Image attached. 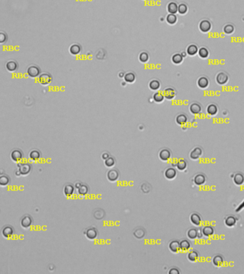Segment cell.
Segmentation results:
<instances>
[{
  "mask_svg": "<svg viewBox=\"0 0 244 274\" xmlns=\"http://www.w3.org/2000/svg\"><path fill=\"white\" fill-rule=\"evenodd\" d=\"M202 236H203V234H202L201 230H198V238H201Z\"/></svg>",
  "mask_w": 244,
  "mask_h": 274,
  "instance_id": "51",
  "label": "cell"
},
{
  "mask_svg": "<svg viewBox=\"0 0 244 274\" xmlns=\"http://www.w3.org/2000/svg\"><path fill=\"white\" fill-rule=\"evenodd\" d=\"M74 187L71 184H67L64 187V193L67 197L72 196L74 193Z\"/></svg>",
  "mask_w": 244,
  "mask_h": 274,
  "instance_id": "22",
  "label": "cell"
},
{
  "mask_svg": "<svg viewBox=\"0 0 244 274\" xmlns=\"http://www.w3.org/2000/svg\"><path fill=\"white\" fill-rule=\"evenodd\" d=\"M228 74L223 71L219 72L216 76V82L219 85H224L228 82Z\"/></svg>",
  "mask_w": 244,
  "mask_h": 274,
  "instance_id": "5",
  "label": "cell"
},
{
  "mask_svg": "<svg viewBox=\"0 0 244 274\" xmlns=\"http://www.w3.org/2000/svg\"><path fill=\"white\" fill-rule=\"evenodd\" d=\"M203 154L201 147H195L190 153V158L192 160H198Z\"/></svg>",
  "mask_w": 244,
  "mask_h": 274,
  "instance_id": "12",
  "label": "cell"
},
{
  "mask_svg": "<svg viewBox=\"0 0 244 274\" xmlns=\"http://www.w3.org/2000/svg\"><path fill=\"white\" fill-rule=\"evenodd\" d=\"M187 258H188L189 261L194 263L199 260V254L196 251L193 250V251H191L189 252L188 255H187Z\"/></svg>",
  "mask_w": 244,
  "mask_h": 274,
  "instance_id": "23",
  "label": "cell"
},
{
  "mask_svg": "<svg viewBox=\"0 0 244 274\" xmlns=\"http://www.w3.org/2000/svg\"><path fill=\"white\" fill-rule=\"evenodd\" d=\"M188 12V6L186 4L181 3L178 6V12L180 14H185Z\"/></svg>",
  "mask_w": 244,
  "mask_h": 274,
  "instance_id": "45",
  "label": "cell"
},
{
  "mask_svg": "<svg viewBox=\"0 0 244 274\" xmlns=\"http://www.w3.org/2000/svg\"><path fill=\"white\" fill-rule=\"evenodd\" d=\"M126 84V82L125 81H124V82H121V85H123L124 86H125Z\"/></svg>",
  "mask_w": 244,
  "mask_h": 274,
  "instance_id": "54",
  "label": "cell"
},
{
  "mask_svg": "<svg viewBox=\"0 0 244 274\" xmlns=\"http://www.w3.org/2000/svg\"><path fill=\"white\" fill-rule=\"evenodd\" d=\"M234 182L235 184L241 186L244 183V175L241 173H237L234 177Z\"/></svg>",
  "mask_w": 244,
  "mask_h": 274,
  "instance_id": "28",
  "label": "cell"
},
{
  "mask_svg": "<svg viewBox=\"0 0 244 274\" xmlns=\"http://www.w3.org/2000/svg\"><path fill=\"white\" fill-rule=\"evenodd\" d=\"M176 175H177V171L174 168H168L167 169H166L165 172H164V176L166 177V179H169V180H173L176 178Z\"/></svg>",
  "mask_w": 244,
  "mask_h": 274,
  "instance_id": "14",
  "label": "cell"
},
{
  "mask_svg": "<svg viewBox=\"0 0 244 274\" xmlns=\"http://www.w3.org/2000/svg\"><path fill=\"white\" fill-rule=\"evenodd\" d=\"M27 74L30 78L35 79L36 77H39V76L41 74V69L36 65H32L28 67Z\"/></svg>",
  "mask_w": 244,
  "mask_h": 274,
  "instance_id": "3",
  "label": "cell"
},
{
  "mask_svg": "<svg viewBox=\"0 0 244 274\" xmlns=\"http://www.w3.org/2000/svg\"><path fill=\"white\" fill-rule=\"evenodd\" d=\"M189 110H190V112L192 114L198 115V114H200L201 113L202 107L199 104L193 103L191 104L190 107H189Z\"/></svg>",
  "mask_w": 244,
  "mask_h": 274,
  "instance_id": "19",
  "label": "cell"
},
{
  "mask_svg": "<svg viewBox=\"0 0 244 274\" xmlns=\"http://www.w3.org/2000/svg\"><path fill=\"white\" fill-rule=\"evenodd\" d=\"M6 69L10 71V72H15V71L18 70L19 65L16 61L14 60H10L6 62L5 65Z\"/></svg>",
  "mask_w": 244,
  "mask_h": 274,
  "instance_id": "10",
  "label": "cell"
},
{
  "mask_svg": "<svg viewBox=\"0 0 244 274\" xmlns=\"http://www.w3.org/2000/svg\"><path fill=\"white\" fill-rule=\"evenodd\" d=\"M85 236L89 240H94L98 236V232L95 228H90L84 233Z\"/></svg>",
  "mask_w": 244,
  "mask_h": 274,
  "instance_id": "15",
  "label": "cell"
},
{
  "mask_svg": "<svg viewBox=\"0 0 244 274\" xmlns=\"http://www.w3.org/2000/svg\"><path fill=\"white\" fill-rule=\"evenodd\" d=\"M178 4L175 2H171L168 4L167 10L169 14H176L178 12Z\"/></svg>",
  "mask_w": 244,
  "mask_h": 274,
  "instance_id": "25",
  "label": "cell"
},
{
  "mask_svg": "<svg viewBox=\"0 0 244 274\" xmlns=\"http://www.w3.org/2000/svg\"><path fill=\"white\" fill-rule=\"evenodd\" d=\"M77 191H78V193H79L80 196H86L88 194L89 188L86 185L82 184L81 186H80L79 188H77Z\"/></svg>",
  "mask_w": 244,
  "mask_h": 274,
  "instance_id": "40",
  "label": "cell"
},
{
  "mask_svg": "<svg viewBox=\"0 0 244 274\" xmlns=\"http://www.w3.org/2000/svg\"><path fill=\"white\" fill-rule=\"evenodd\" d=\"M180 249L182 251H187L191 249V244L190 241L188 240H182L179 242Z\"/></svg>",
  "mask_w": 244,
  "mask_h": 274,
  "instance_id": "30",
  "label": "cell"
},
{
  "mask_svg": "<svg viewBox=\"0 0 244 274\" xmlns=\"http://www.w3.org/2000/svg\"><path fill=\"white\" fill-rule=\"evenodd\" d=\"M198 51H199V48L196 45L191 44L187 47L186 53L189 56H195L198 53Z\"/></svg>",
  "mask_w": 244,
  "mask_h": 274,
  "instance_id": "31",
  "label": "cell"
},
{
  "mask_svg": "<svg viewBox=\"0 0 244 274\" xmlns=\"http://www.w3.org/2000/svg\"><path fill=\"white\" fill-rule=\"evenodd\" d=\"M212 263L216 267H221L224 264V258L223 256L219 254L215 255L212 258Z\"/></svg>",
  "mask_w": 244,
  "mask_h": 274,
  "instance_id": "18",
  "label": "cell"
},
{
  "mask_svg": "<svg viewBox=\"0 0 244 274\" xmlns=\"http://www.w3.org/2000/svg\"><path fill=\"white\" fill-rule=\"evenodd\" d=\"M10 156L13 162H19L23 158V152L19 149H14L11 152Z\"/></svg>",
  "mask_w": 244,
  "mask_h": 274,
  "instance_id": "6",
  "label": "cell"
},
{
  "mask_svg": "<svg viewBox=\"0 0 244 274\" xmlns=\"http://www.w3.org/2000/svg\"><path fill=\"white\" fill-rule=\"evenodd\" d=\"M188 121V117L185 114H178L176 118V122L178 125L184 126L186 124Z\"/></svg>",
  "mask_w": 244,
  "mask_h": 274,
  "instance_id": "26",
  "label": "cell"
},
{
  "mask_svg": "<svg viewBox=\"0 0 244 274\" xmlns=\"http://www.w3.org/2000/svg\"><path fill=\"white\" fill-rule=\"evenodd\" d=\"M187 236L190 240H195L198 238V230L196 228H190L187 232Z\"/></svg>",
  "mask_w": 244,
  "mask_h": 274,
  "instance_id": "37",
  "label": "cell"
},
{
  "mask_svg": "<svg viewBox=\"0 0 244 274\" xmlns=\"http://www.w3.org/2000/svg\"><path fill=\"white\" fill-rule=\"evenodd\" d=\"M177 20H178V19H177V17H176V14H169L167 15L166 21L169 24V25H175V24L176 23V21H177Z\"/></svg>",
  "mask_w": 244,
  "mask_h": 274,
  "instance_id": "41",
  "label": "cell"
},
{
  "mask_svg": "<svg viewBox=\"0 0 244 274\" xmlns=\"http://www.w3.org/2000/svg\"><path fill=\"white\" fill-rule=\"evenodd\" d=\"M17 167H18V171L19 176L20 175L27 176L32 171L31 164L27 162L19 163V164H17Z\"/></svg>",
  "mask_w": 244,
  "mask_h": 274,
  "instance_id": "1",
  "label": "cell"
},
{
  "mask_svg": "<svg viewBox=\"0 0 244 274\" xmlns=\"http://www.w3.org/2000/svg\"><path fill=\"white\" fill-rule=\"evenodd\" d=\"M169 274H180V271L178 270V268H173L170 269V271H169Z\"/></svg>",
  "mask_w": 244,
  "mask_h": 274,
  "instance_id": "49",
  "label": "cell"
},
{
  "mask_svg": "<svg viewBox=\"0 0 244 274\" xmlns=\"http://www.w3.org/2000/svg\"><path fill=\"white\" fill-rule=\"evenodd\" d=\"M33 223V219L29 215H25L21 218L20 221L21 226L24 228H29Z\"/></svg>",
  "mask_w": 244,
  "mask_h": 274,
  "instance_id": "4",
  "label": "cell"
},
{
  "mask_svg": "<svg viewBox=\"0 0 244 274\" xmlns=\"http://www.w3.org/2000/svg\"><path fill=\"white\" fill-rule=\"evenodd\" d=\"M139 59L141 63H147L149 59V54L147 51H142L139 54Z\"/></svg>",
  "mask_w": 244,
  "mask_h": 274,
  "instance_id": "44",
  "label": "cell"
},
{
  "mask_svg": "<svg viewBox=\"0 0 244 274\" xmlns=\"http://www.w3.org/2000/svg\"><path fill=\"white\" fill-rule=\"evenodd\" d=\"M169 249L170 251L172 252V253H178V252L181 251L179 241H178L176 240L171 241L169 244Z\"/></svg>",
  "mask_w": 244,
  "mask_h": 274,
  "instance_id": "16",
  "label": "cell"
},
{
  "mask_svg": "<svg viewBox=\"0 0 244 274\" xmlns=\"http://www.w3.org/2000/svg\"><path fill=\"white\" fill-rule=\"evenodd\" d=\"M206 181V176L203 173H198L193 178V183L197 186H202Z\"/></svg>",
  "mask_w": 244,
  "mask_h": 274,
  "instance_id": "13",
  "label": "cell"
},
{
  "mask_svg": "<svg viewBox=\"0 0 244 274\" xmlns=\"http://www.w3.org/2000/svg\"><path fill=\"white\" fill-rule=\"evenodd\" d=\"M197 84H198V86H199L200 88L205 89L208 86L209 80L208 78L206 77H201L199 79H198Z\"/></svg>",
  "mask_w": 244,
  "mask_h": 274,
  "instance_id": "27",
  "label": "cell"
},
{
  "mask_svg": "<svg viewBox=\"0 0 244 274\" xmlns=\"http://www.w3.org/2000/svg\"><path fill=\"white\" fill-rule=\"evenodd\" d=\"M119 177V173L118 171L115 170V169H112V170L109 171L107 173V179L111 182H115L117 181Z\"/></svg>",
  "mask_w": 244,
  "mask_h": 274,
  "instance_id": "17",
  "label": "cell"
},
{
  "mask_svg": "<svg viewBox=\"0 0 244 274\" xmlns=\"http://www.w3.org/2000/svg\"><path fill=\"white\" fill-rule=\"evenodd\" d=\"M201 231L202 234H203V236L206 237H211L214 234V228H213V226H211L207 225L203 227V228L201 229Z\"/></svg>",
  "mask_w": 244,
  "mask_h": 274,
  "instance_id": "21",
  "label": "cell"
},
{
  "mask_svg": "<svg viewBox=\"0 0 244 274\" xmlns=\"http://www.w3.org/2000/svg\"><path fill=\"white\" fill-rule=\"evenodd\" d=\"M211 29V23L207 19H204L199 23V29L204 33L208 32Z\"/></svg>",
  "mask_w": 244,
  "mask_h": 274,
  "instance_id": "8",
  "label": "cell"
},
{
  "mask_svg": "<svg viewBox=\"0 0 244 274\" xmlns=\"http://www.w3.org/2000/svg\"><path fill=\"white\" fill-rule=\"evenodd\" d=\"M206 112H207V114L209 115H211V116L215 115L218 113L217 106L214 104H209V105L208 106V107H207V108H206Z\"/></svg>",
  "mask_w": 244,
  "mask_h": 274,
  "instance_id": "35",
  "label": "cell"
},
{
  "mask_svg": "<svg viewBox=\"0 0 244 274\" xmlns=\"http://www.w3.org/2000/svg\"><path fill=\"white\" fill-rule=\"evenodd\" d=\"M124 75H125V74H124V72H120L119 74V77L123 78V77H124Z\"/></svg>",
  "mask_w": 244,
  "mask_h": 274,
  "instance_id": "52",
  "label": "cell"
},
{
  "mask_svg": "<svg viewBox=\"0 0 244 274\" xmlns=\"http://www.w3.org/2000/svg\"><path fill=\"white\" fill-rule=\"evenodd\" d=\"M190 221L193 225L198 226L201 225L202 219L199 214H197V213H193V214H192L190 216Z\"/></svg>",
  "mask_w": 244,
  "mask_h": 274,
  "instance_id": "20",
  "label": "cell"
},
{
  "mask_svg": "<svg viewBox=\"0 0 244 274\" xmlns=\"http://www.w3.org/2000/svg\"><path fill=\"white\" fill-rule=\"evenodd\" d=\"M7 35L5 32H0V44H3L7 41Z\"/></svg>",
  "mask_w": 244,
  "mask_h": 274,
  "instance_id": "48",
  "label": "cell"
},
{
  "mask_svg": "<svg viewBox=\"0 0 244 274\" xmlns=\"http://www.w3.org/2000/svg\"><path fill=\"white\" fill-rule=\"evenodd\" d=\"M165 97L163 95V93L162 91H156L153 96V99L154 101L156 102V103H162Z\"/></svg>",
  "mask_w": 244,
  "mask_h": 274,
  "instance_id": "34",
  "label": "cell"
},
{
  "mask_svg": "<svg viewBox=\"0 0 244 274\" xmlns=\"http://www.w3.org/2000/svg\"><path fill=\"white\" fill-rule=\"evenodd\" d=\"M176 166L178 171H183L186 170V169L187 168V162L184 159H181L176 163Z\"/></svg>",
  "mask_w": 244,
  "mask_h": 274,
  "instance_id": "38",
  "label": "cell"
},
{
  "mask_svg": "<svg viewBox=\"0 0 244 274\" xmlns=\"http://www.w3.org/2000/svg\"><path fill=\"white\" fill-rule=\"evenodd\" d=\"M14 234V230L11 226H6L2 230V234L5 238H10Z\"/></svg>",
  "mask_w": 244,
  "mask_h": 274,
  "instance_id": "9",
  "label": "cell"
},
{
  "mask_svg": "<svg viewBox=\"0 0 244 274\" xmlns=\"http://www.w3.org/2000/svg\"><path fill=\"white\" fill-rule=\"evenodd\" d=\"M236 221H237V219L236 217L234 216H228L225 219L224 222H225V225L226 226L231 228V227H234V226L236 225Z\"/></svg>",
  "mask_w": 244,
  "mask_h": 274,
  "instance_id": "24",
  "label": "cell"
},
{
  "mask_svg": "<svg viewBox=\"0 0 244 274\" xmlns=\"http://www.w3.org/2000/svg\"><path fill=\"white\" fill-rule=\"evenodd\" d=\"M104 164H105V166L106 167H108V168H112V167L114 166L115 164H116V161H115L114 158L112 157V156H109L107 159L105 160Z\"/></svg>",
  "mask_w": 244,
  "mask_h": 274,
  "instance_id": "46",
  "label": "cell"
},
{
  "mask_svg": "<svg viewBox=\"0 0 244 274\" xmlns=\"http://www.w3.org/2000/svg\"><path fill=\"white\" fill-rule=\"evenodd\" d=\"M183 59H184V57L181 56V54L176 53L174 54L171 57V60L173 63H174L175 64H179L183 62Z\"/></svg>",
  "mask_w": 244,
  "mask_h": 274,
  "instance_id": "39",
  "label": "cell"
},
{
  "mask_svg": "<svg viewBox=\"0 0 244 274\" xmlns=\"http://www.w3.org/2000/svg\"><path fill=\"white\" fill-rule=\"evenodd\" d=\"M198 54H199L200 57H201L203 59H206L209 56V51L208 50V49L206 47H201L199 49Z\"/></svg>",
  "mask_w": 244,
  "mask_h": 274,
  "instance_id": "42",
  "label": "cell"
},
{
  "mask_svg": "<svg viewBox=\"0 0 244 274\" xmlns=\"http://www.w3.org/2000/svg\"><path fill=\"white\" fill-rule=\"evenodd\" d=\"M41 152L40 151H38V150H36V149L32 150V151H30L29 155V158L31 160H32V161H38V160H40V158H41Z\"/></svg>",
  "mask_w": 244,
  "mask_h": 274,
  "instance_id": "32",
  "label": "cell"
},
{
  "mask_svg": "<svg viewBox=\"0 0 244 274\" xmlns=\"http://www.w3.org/2000/svg\"><path fill=\"white\" fill-rule=\"evenodd\" d=\"M186 54H187V53H186V52H184V51H183V52H181V56H182L184 58V57H186Z\"/></svg>",
  "mask_w": 244,
  "mask_h": 274,
  "instance_id": "53",
  "label": "cell"
},
{
  "mask_svg": "<svg viewBox=\"0 0 244 274\" xmlns=\"http://www.w3.org/2000/svg\"><path fill=\"white\" fill-rule=\"evenodd\" d=\"M158 157L163 162H167L171 157V151L167 149H163L161 150L159 154H158Z\"/></svg>",
  "mask_w": 244,
  "mask_h": 274,
  "instance_id": "11",
  "label": "cell"
},
{
  "mask_svg": "<svg viewBox=\"0 0 244 274\" xmlns=\"http://www.w3.org/2000/svg\"><path fill=\"white\" fill-rule=\"evenodd\" d=\"M52 76L49 73L44 72L39 76V82L42 86H48L51 83Z\"/></svg>",
  "mask_w": 244,
  "mask_h": 274,
  "instance_id": "2",
  "label": "cell"
},
{
  "mask_svg": "<svg viewBox=\"0 0 244 274\" xmlns=\"http://www.w3.org/2000/svg\"><path fill=\"white\" fill-rule=\"evenodd\" d=\"M10 179L9 178L8 176L6 175H2L0 177V186H6L10 184Z\"/></svg>",
  "mask_w": 244,
  "mask_h": 274,
  "instance_id": "43",
  "label": "cell"
},
{
  "mask_svg": "<svg viewBox=\"0 0 244 274\" xmlns=\"http://www.w3.org/2000/svg\"><path fill=\"white\" fill-rule=\"evenodd\" d=\"M109 153H107V152H104V153H103L102 154V155H101V158H102V159L103 160H106L107 159V158L109 157Z\"/></svg>",
  "mask_w": 244,
  "mask_h": 274,
  "instance_id": "50",
  "label": "cell"
},
{
  "mask_svg": "<svg viewBox=\"0 0 244 274\" xmlns=\"http://www.w3.org/2000/svg\"><path fill=\"white\" fill-rule=\"evenodd\" d=\"M124 81H125L126 83H134L136 80V75H135L134 73L132 72V71H129V72H127L126 74H125L124 75Z\"/></svg>",
  "mask_w": 244,
  "mask_h": 274,
  "instance_id": "29",
  "label": "cell"
},
{
  "mask_svg": "<svg viewBox=\"0 0 244 274\" xmlns=\"http://www.w3.org/2000/svg\"><path fill=\"white\" fill-rule=\"evenodd\" d=\"M234 27L232 25H226L225 27H223V32L226 34H231L233 32H234Z\"/></svg>",
  "mask_w": 244,
  "mask_h": 274,
  "instance_id": "47",
  "label": "cell"
},
{
  "mask_svg": "<svg viewBox=\"0 0 244 274\" xmlns=\"http://www.w3.org/2000/svg\"><path fill=\"white\" fill-rule=\"evenodd\" d=\"M149 86L150 89H151L152 91H158L161 86V83L158 80L153 79L149 82Z\"/></svg>",
  "mask_w": 244,
  "mask_h": 274,
  "instance_id": "36",
  "label": "cell"
},
{
  "mask_svg": "<svg viewBox=\"0 0 244 274\" xmlns=\"http://www.w3.org/2000/svg\"><path fill=\"white\" fill-rule=\"evenodd\" d=\"M82 51L81 46L78 44H74L69 48V51L72 55H77Z\"/></svg>",
  "mask_w": 244,
  "mask_h": 274,
  "instance_id": "33",
  "label": "cell"
},
{
  "mask_svg": "<svg viewBox=\"0 0 244 274\" xmlns=\"http://www.w3.org/2000/svg\"><path fill=\"white\" fill-rule=\"evenodd\" d=\"M163 95H164L165 99L168 100H172L176 97V91L172 87H167L163 91Z\"/></svg>",
  "mask_w": 244,
  "mask_h": 274,
  "instance_id": "7",
  "label": "cell"
}]
</instances>
